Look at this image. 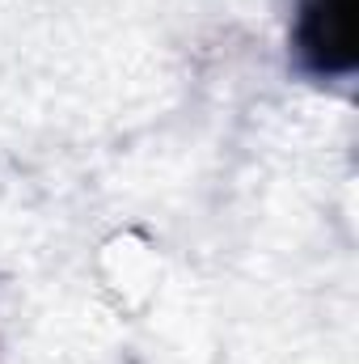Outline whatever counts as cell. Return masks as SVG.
Listing matches in <instances>:
<instances>
[{"label": "cell", "instance_id": "obj_1", "mask_svg": "<svg viewBox=\"0 0 359 364\" xmlns=\"http://www.w3.org/2000/svg\"><path fill=\"white\" fill-rule=\"evenodd\" d=\"M304 38L321 68H338L351 60V0H309Z\"/></svg>", "mask_w": 359, "mask_h": 364}]
</instances>
